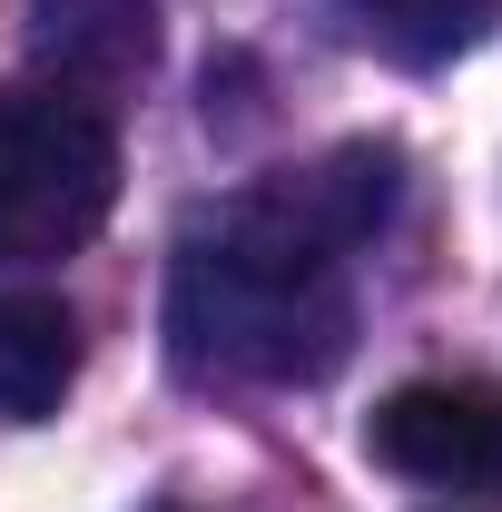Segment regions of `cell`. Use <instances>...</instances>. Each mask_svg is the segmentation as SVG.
<instances>
[{"label": "cell", "mask_w": 502, "mask_h": 512, "mask_svg": "<svg viewBox=\"0 0 502 512\" xmlns=\"http://www.w3.org/2000/svg\"><path fill=\"white\" fill-rule=\"evenodd\" d=\"M168 345L207 384H325L355 355L345 256L266 188H237L168 256Z\"/></svg>", "instance_id": "cell-1"}, {"label": "cell", "mask_w": 502, "mask_h": 512, "mask_svg": "<svg viewBox=\"0 0 502 512\" xmlns=\"http://www.w3.org/2000/svg\"><path fill=\"white\" fill-rule=\"evenodd\" d=\"M119 207V109L79 99L60 79H10L0 89V256L89 247Z\"/></svg>", "instance_id": "cell-2"}, {"label": "cell", "mask_w": 502, "mask_h": 512, "mask_svg": "<svg viewBox=\"0 0 502 512\" xmlns=\"http://www.w3.org/2000/svg\"><path fill=\"white\" fill-rule=\"evenodd\" d=\"M365 453L434 493H502V384L483 375H424L394 384L365 414Z\"/></svg>", "instance_id": "cell-3"}, {"label": "cell", "mask_w": 502, "mask_h": 512, "mask_svg": "<svg viewBox=\"0 0 502 512\" xmlns=\"http://www.w3.org/2000/svg\"><path fill=\"white\" fill-rule=\"evenodd\" d=\"M158 69V10L148 0H30V79H60L79 99L119 109Z\"/></svg>", "instance_id": "cell-4"}, {"label": "cell", "mask_w": 502, "mask_h": 512, "mask_svg": "<svg viewBox=\"0 0 502 512\" xmlns=\"http://www.w3.org/2000/svg\"><path fill=\"white\" fill-rule=\"evenodd\" d=\"M79 384V316L60 296H0V424H50Z\"/></svg>", "instance_id": "cell-5"}, {"label": "cell", "mask_w": 502, "mask_h": 512, "mask_svg": "<svg viewBox=\"0 0 502 512\" xmlns=\"http://www.w3.org/2000/svg\"><path fill=\"white\" fill-rule=\"evenodd\" d=\"M345 10H355V30L375 40L384 60L434 69V60L473 50V40L493 30V10H502V0H345Z\"/></svg>", "instance_id": "cell-6"}]
</instances>
